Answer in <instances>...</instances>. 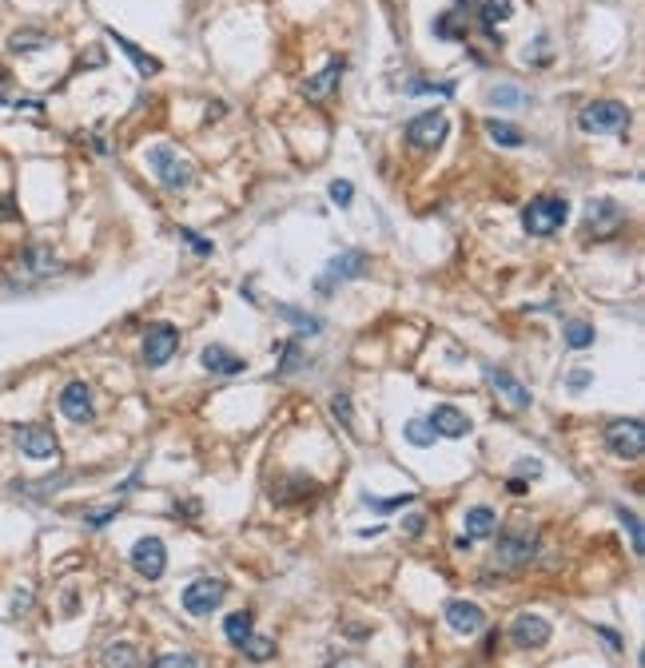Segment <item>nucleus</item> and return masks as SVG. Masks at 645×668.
<instances>
[{
	"label": "nucleus",
	"mask_w": 645,
	"mask_h": 668,
	"mask_svg": "<svg viewBox=\"0 0 645 668\" xmlns=\"http://www.w3.org/2000/svg\"><path fill=\"white\" fill-rule=\"evenodd\" d=\"M617 517H622V525L630 529V537H633V553L641 557L645 545H641V521H638V513H625V509H617Z\"/></svg>",
	"instance_id": "nucleus-37"
},
{
	"label": "nucleus",
	"mask_w": 645,
	"mask_h": 668,
	"mask_svg": "<svg viewBox=\"0 0 645 668\" xmlns=\"http://www.w3.org/2000/svg\"><path fill=\"white\" fill-rule=\"evenodd\" d=\"M566 346H574V350L593 346V327H590V322H566Z\"/></svg>",
	"instance_id": "nucleus-29"
},
{
	"label": "nucleus",
	"mask_w": 645,
	"mask_h": 668,
	"mask_svg": "<svg viewBox=\"0 0 645 668\" xmlns=\"http://www.w3.org/2000/svg\"><path fill=\"white\" fill-rule=\"evenodd\" d=\"M486 135L498 143V148H522V143H526L522 127L506 124V119H486Z\"/></svg>",
	"instance_id": "nucleus-23"
},
{
	"label": "nucleus",
	"mask_w": 645,
	"mask_h": 668,
	"mask_svg": "<svg viewBox=\"0 0 645 668\" xmlns=\"http://www.w3.org/2000/svg\"><path fill=\"white\" fill-rule=\"evenodd\" d=\"M590 379H593L590 371H574L570 379H566V387H570V390H585V387H590Z\"/></svg>",
	"instance_id": "nucleus-43"
},
{
	"label": "nucleus",
	"mask_w": 645,
	"mask_h": 668,
	"mask_svg": "<svg viewBox=\"0 0 645 668\" xmlns=\"http://www.w3.org/2000/svg\"><path fill=\"white\" fill-rule=\"evenodd\" d=\"M0 219H16V211H12V200H0Z\"/></svg>",
	"instance_id": "nucleus-47"
},
{
	"label": "nucleus",
	"mask_w": 645,
	"mask_h": 668,
	"mask_svg": "<svg viewBox=\"0 0 645 668\" xmlns=\"http://www.w3.org/2000/svg\"><path fill=\"white\" fill-rule=\"evenodd\" d=\"M339 76H343V60H331V64L322 68L319 76H311V80L303 84V92H307V100H327L331 92L339 88Z\"/></svg>",
	"instance_id": "nucleus-18"
},
{
	"label": "nucleus",
	"mask_w": 645,
	"mask_h": 668,
	"mask_svg": "<svg viewBox=\"0 0 645 668\" xmlns=\"http://www.w3.org/2000/svg\"><path fill=\"white\" fill-rule=\"evenodd\" d=\"M132 569L140 573V577L148 581H159L167 569V550L159 537H140V542L132 545Z\"/></svg>",
	"instance_id": "nucleus-8"
},
{
	"label": "nucleus",
	"mask_w": 645,
	"mask_h": 668,
	"mask_svg": "<svg viewBox=\"0 0 645 668\" xmlns=\"http://www.w3.org/2000/svg\"><path fill=\"white\" fill-rule=\"evenodd\" d=\"M606 445L614 458H625V461H638L641 450H645V430L638 418H625V422H614L606 430Z\"/></svg>",
	"instance_id": "nucleus-6"
},
{
	"label": "nucleus",
	"mask_w": 645,
	"mask_h": 668,
	"mask_svg": "<svg viewBox=\"0 0 645 668\" xmlns=\"http://www.w3.org/2000/svg\"><path fill=\"white\" fill-rule=\"evenodd\" d=\"M406 442L422 445V450H427V445H435V430H430V422H411V426H406Z\"/></svg>",
	"instance_id": "nucleus-33"
},
{
	"label": "nucleus",
	"mask_w": 645,
	"mask_h": 668,
	"mask_svg": "<svg viewBox=\"0 0 645 668\" xmlns=\"http://www.w3.org/2000/svg\"><path fill=\"white\" fill-rule=\"evenodd\" d=\"M224 597H227V585L224 581H211V577H200V581H192L188 589H184V609H188L192 616H211L224 605Z\"/></svg>",
	"instance_id": "nucleus-7"
},
{
	"label": "nucleus",
	"mask_w": 645,
	"mask_h": 668,
	"mask_svg": "<svg viewBox=\"0 0 645 668\" xmlns=\"http://www.w3.org/2000/svg\"><path fill=\"white\" fill-rule=\"evenodd\" d=\"M151 668H200V661L192 653H164L151 661Z\"/></svg>",
	"instance_id": "nucleus-32"
},
{
	"label": "nucleus",
	"mask_w": 645,
	"mask_h": 668,
	"mask_svg": "<svg viewBox=\"0 0 645 668\" xmlns=\"http://www.w3.org/2000/svg\"><path fill=\"white\" fill-rule=\"evenodd\" d=\"M534 557H538V525H534V521H514V525H506L502 537H498V550H494V569H502V573L526 569Z\"/></svg>",
	"instance_id": "nucleus-1"
},
{
	"label": "nucleus",
	"mask_w": 645,
	"mask_h": 668,
	"mask_svg": "<svg viewBox=\"0 0 645 668\" xmlns=\"http://www.w3.org/2000/svg\"><path fill=\"white\" fill-rule=\"evenodd\" d=\"M351 195H355V187L347 183V179H335V183H331V200H335L339 208H347V203H351Z\"/></svg>",
	"instance_id": "nucleus-40"
},
{
	"label": "nucleus",
	"mask_w": 645,
	"mask_h": 668,
	"mask_svg": "<svg viewBox=\"0 0 645 668\" xmlns=\"http://www.w3.org/2000/svg\"><path fill=\"white\" fill-rule=\"evenodd\" d=\"M176 350H180V330H176L172 322H156V327H148V334H143V363L164 366Z\"/></svg>",
	"instance_id": "nucleus-9"
},
{
	"label": "nucleus",
	"mask_w": 645,
	"mask_h": 668,
	"mask_svg": "<svg viewBox=\"0 0 645 668\" xmlns=\"http://www.w3.org/2000/svg\"><path fill=\"white\" fill-rule=\"evenodd\" d=\"M16 445H20L24 458H37V461L61 453V442H56V434L48 426H16Z\"/></svg>",
	"instance_id": "nucleus-10"
},
{
	"label": "nucleus",
	"mask_w": 645,
	"mask_h": 668,
	"mask_svg": "<svg viewBox=\"0 0 645 668\" xmlns=\"http://www.w3.org/2000/svg\"><path fill=\"white\" fill-rule=\"evenodd\" d=\"M518 474H522V477H542V466L534 458H522V461H518Z\"/></svg>",
	"instance_id": "nucleus-44"
},
{
	"label": "nucleus",
	"mask_w": 645,
	"mask_h": 668,
	"mask_svg": "<svg viewBox=\"0 0 645 668\" xmlns=\"http://www.w3.org/2000/svg\"><path fill=\"white\" fill-rule=\"evenodd\" d=\"M430 430L443 434V438H466L474 426L458 406H435V414H430Z\"/></svg>",
	"instance_id": "nucleus-16"
},
{
	"label": "nucleus",
	"mask_w": 645,
	"mask_h": 668,
	"mask_svg": "<svg viewBox=\"0 0 645 668\" xmlns=\"http://www.w3.org/2000/svg\"><path fill=\"white\" fill-rule=\"evenodd\" d=\"M148 167L156 171L159 187H167V191H188L195 183V171L188 159H180V151L167 148V143H156V148L148 151Z\"/></svg>",
	"instance_id": "nucleus-2"
},
{
	"label": "nucleus",
	"mask_w": 645,
	"mask_h": 668,
	"mask_svg": "<svg viewBox=\"0 0 645 668\" xmlns=\"http://www.w3.org/2000/svg\"><path fill=\"white\" fill-rule=\"evenodd\" d=\"M108 37L116 40V48H120V53L132 60V64H135V72H140V76H156V72H159V60H156V56H148L140 45H132L128 37H120V32H116V29H108Z\"/></svg>",
	"instance_id": "nucleus-19"
},
{
	"label": "nucleus",
	"mask_w": 645,
	"mask_h": 668,
	"mask_svg": "<svg viewBox=\"0 0 645 668\" xmlns=\"http://www.w3.org/2000/svg\"><path fill=\"white\" fill-rule=\"evenodd\" d=\"M140 664V656H135V648L132 645H108L104 648V668H135Z\"/></svg>",
	"instance_id": "nucleus-27"
},
{
	"label": "nucleus",
	"mask_w": 645,
	"mask_h": 668,
	"mask_svg": "<svg viewBox=\"0 0 645 668\" xmlns=\"http://www.w3.org/2000/svg\"><path fill=\"white\" fill-rule=\"evenodd\" d=\"M622 219H625V211L617 208L614 200H598V203H590V231H598V235H609V231H614Z\"/></svg>",
	"instance_id": "nucleus-21"
},
{
	"label": "nucleus",
	"mask_w": 645,
	"mask_h": 668,
	"mask_svg": "<svg viewBox=\"0 0 645 668\" xmlns=\"http://www.w3.org/2000/svg\"><path fill=\"white\" fill-rule=\"evenodd\" d=\"M224 632H227V640H232L235 648H243V645H248V637H251V613H232L224 621Z\"/></svg>",
	"instance_id": "nucleus-25"
},
{
	"label": "nucleus",
	"mask_w": 645,
	"mask_h": 668,
	"mask_svg": "<svg viewBox=\"0 0 645 668\" xmlns=\"http://www.w3.org/2000/svg\"><path fill=\"white\" fill-rule=\"evenodd\" d=\"M458 20H462V16H454V12L438 16V20H435V37H443V40H466V29Z\"/></svg>",
	"instance_id": "nucleus-30"
},
{
	"label": "nucleus",
	"mask_w": 645,
	"mask_h": 668,
	"mask_svg": "<svg viewBox=\"0 0 645 668\" xmlns=\"http://www.w3.org/2000/svg\"><path fill=\"white\" fill-rule=\"evenodd\" d=\"M411 92H435V88H430V84H411ZM438 92H443V96H451L454 84H446V88H438Z\"/></svg>",
	"instance_id": "nucleus-45"
},
{
	"label": "nucleus",
	"mask_w": 645,
	"mask_h": 668,
	"mask_svg": "<svg viewBox=\"0 0 645 668\" xmlns=\"http://www.w3.org/2000/svg\"><path fill=\"white\" fill-rule=\"evenodd\" d=\"M403 529H406V534H411V537H419L422 529H427V517H422V513H411V517L403 521Z\"/></svg>",
	"instance_id": "nucleus-42"
},
{
	"label": "nucleus",
	"mask_w": 645,
	"mask_h": 668,
	"mask_svg": "<svg viewBox=\"0 0 645 668\" xmlns=\"http://www.w3.org/2000/svg\"><path fill=\"white\" fill-rule=\"evenodd\" d=\"M180 239H184V243H188V247H192V251H195V255H211V251H216V247H211V243H208V239H203V235H200V231H188V227H180Z\"/></svg>",
	"instance_id": "nucleus-38"
},
{
	"label": "nucleus",
	"mask_w": 645,
	"mask_h": 668,
	"mask_svg": "<svg viewBox=\"0 0 645 668\" xmlns=\"http://www.w3.org/2000/svg\"><path fill=\"white\" fill-rule=\"evenodd\" d=\"M243 653H248L256 664H263V661H271V656H275V640H271V637H248Z\"/></svg>",
	"instance_id": "nucleus-31"
},
{
	"label": "nucleus",
	"mask_w": 645,
	"mask_h": 668,
	"mask_svg": "<svg viewBox=\"0 0 645 668\" xmlns=\"http://www.w3.org/2000/svg\"><path fill=\"white\" fill-rule=\"evenodd\" d=\"M578 127L582 132H625L630 127V108L622 104V100H593V104H585L578 111Z\"/></svg>",
	"instance_id": "nucleus-4"
},
{
	"label": "nucleus",
	"mask_w": 645,
	"mask_h": 668,
	"mask_svg": "<svg viewBox=\"0 0 645 668\" xmlns=\"http://www.w3.org/2000/svg\"><path fill=\"white\" fill-rule=\"evenodd\" d=\"M510 640H514V648H542L550 640V621L546 616H538V613H518L514 616V624H510Z\"/></svg>",
	"instance_id": "nucleus-11"
},
{
	"label": "nucleus",
	"mask_w": 645,
	"mask_h": 668,
	"mask_svg": "<svg viewBox=\"0 0 645 668\" xmlns=\"http://www.w3.org/2000/svg\"><path fill=\"white\" fill-rule=\"evenodd\" d=\"M411 501H414V493H395V498H387V501H371V498H367V505H371V509H379V513L403 509V505H411Z\"/></svg>",
	"instance_id": "nucleus-39"
},
{
	"label": "nucleus",
	"mask_w": 645,
	"mask_h": 668,
	"mask_svg": "<svg viewBox=\"0 0 645 668\" xmlns=\"http://www.w3.org/2000/svg\"><path fill=\"white\" fill-rule=\"evenodd\" d=\"M510 12H514V0H482V4H478V20H482V29H486V37H490V40H498V48H502V37H494V24L510 20Z\"/></svg>",
	"instance_id": "nucleus-20"
},
{
	"label": "nucleus",
	"mask_w": 645,
	"mask_h": 668,
	"mask_svg": "<svg viewBox=\"0 0 645 668\" xmlns=\"http://www.w3.org/2000/svg\"><path fill=\"white\" fill-rule=\"evenodd\" d=\"M275 314L279 319H287V322H295L303 334H319L322 330V322L315 319V314H307V311H295V306H287V303H279L275 306Z\"/></svg>",
	"instance_id": "nucleus-26"
},
{
	"label": "nucleus",
	"mask_w": 645,
	"mask_h": 668,
	"mask_svg": "<svg viewBox=\"0 0 645 668\" xmlns=\"http://www.w3.org/2000/svg\"><path fill=\"white\" fill-rule=\"evenodd\" d=\"M566 219H570V203L558 200V195H538V200H530L522 211V227L530 231V235H554Z\"/></svg>",
	"instance_id": "nucleus-3"
},
{
	"label": "nucleus",
	"mask_w": 645,
	"mask_h": 668,
	"mask_svg": "<svg viewBox=\"0 0 645 668\" xmlns=\"http://www.w3.org/2000/svg\"><path fill=\"white\" fill-rule=\"evenodd\" d=\"M526 100V92H518V88H490V104H502V108H514V104H522Z\"/></svg>",
	"instance_id": "nucleus-35"
},
{
	"label": "nucleus",
	"mask_w": 645,
	"mask_h": 668,
	"mask_svg": "<svg viewBox=\"0 0 645 668\" xmlns=\"http://www.w3.org/2000/svg\"><path fill=\"white\" fill-rule=\"evenodd\" d=\"M331 414L343 422V430H355V414H351V398H347V394H335V402H331Z\"/></svg>",
	"instance_id": "nucleus-34"
},
{
	"label": "nucleus",
	"mask_w": 645,
	"mask_h": 668,
	"mask_svg": "<svg viewBox=\"0 0 645 668\" xmlns=\"http://www.w3.org/2000/svg\"><path fill=\"white\" fill-rule=\"evenodd\" d=\"M45 45H48V37L37 29H24V32H12V37H8V48H12V53H37V48H45Z\"/></svg>",
	"instance_id": "nucleus-28"
},
{
	"label": "nucleus",
	"mask_w": 645,
	"mask_h": 668,
	"mask_svg": "<svg viewBox=\"0 0 645 668\" xmlns=\"http://www.w3.org/2000/svg\"><path fill=\"white\" fill-rule=\"evenodd\" d=\"M116 513H120V505H108V509H88V513H84V525L104 529L108 521H116Z\"/></svg>",
	"instance_id": "nucleus-36"
},
{
	"label": "nucleus",
	"mask_w": 645,
	"mask_h": 668,
	"mask_svg": "<svg viewBox=\"0 0 645 668\" xmlns=\"http://www.w3.org/2000/svg\"><path fill=\"white\" fill-rule=\"evenodd\" d=\"M446 132H451V119H446V111H422V116H414L411 124H406V143H411L414 151H435L438 143L446 140Z\"/></svg>",
	"instance_id": "nucleus-5"
},
{
	"label": "nucleus",
	"mask_w": 645,
	"mask_h": 668,
	"mask_svg": "<svg viewBox=\"0 0 645 668\" xmlns=\"http://www.w3.org/2000/svg\"><path fill=\"white\" fill-rule=\"evenodd\" d=\"M200 363H203V371H208V374H224V379H232V374H243V371H248V363H243L240 354H232L227 346H219V342L203 346Z\"/></svg>",
	"instance_id": "nucleus-15"
},
{
	"label": "nucleus",
	"mask_w": 645,
	"mask_h": 668,
	"mask_svg": "<svg viewBox=\"0 0 645 668\" xmlns=\"http://www.w3.org/2000/svg\"><path fill=\"white\" fill-rule=\"evenodd\" d=\"M299 363H303V354H299V346H283V374H291V371H299Z\"/></svg>",
	"instance_id": "nucleus-41"
},
{
	"label": "nucleus",
	"mask_w": 645,
	"mask_h": 668,
	"mask_svg": "<svg viewBox=\"0 0 645 668\" xmlns=\"http://www.w3.org/2000/svg\"><path fill=\"white\" fill-rule=\"evenodd\" d=\"M498 529V513L490 509V505H474V509H466V537L470 542H478V537H494Z\"/></svg>",
	"instance_id": "nucleus-22"
},
{
	"label": "nucleus",
	"mask_w": 645,
	"mask_h": 668,
	"mask_svg": "<svg viewBox=\"0 0 645 668\" xmlns=\"http://www.w3.org/2000/svg\"><path fill=\"white\" fill-rule=\"evenodd\" d=\"M486 382H490V387H494L498 394H502V398L510 402L514 410H526V406L534 402V398H530V390H526L522 382H518L514 374H506V371H494V366H486Z\"/></svg>",
	"instance_id": "nucleus-17"
},
{
	"label": "nucleus",
	"mask_w": 645,
	"mask_h": 668,
	"mask_svg": "<svg viewBox=\"0 0 645 668\" xmlns=\"http://www.w3.org/2000/svg\"><path fill=\"white\" fill-rule=\"evenodd\" d=\"M506 490H510L514 498H522V493H526V482H518V477H510V482H506Z\"/></svg>",
	"instance_id": "nucleus-46"
},
{
	"label": "nucleus",
	"mask_w": 645,
	"mask_h": 668,
	"mask_svg": "<svg viewBox=\"0 0 645 668\" xmlns=\"http://www.w3.org/2000/svg\"><path fill=\"white\" fill-rule=\"evenodd\" d=\"M61 414L76 426H88L96 418V406H92V390L84 382H68L61 390Z\"/></svg>",
	"instance_id": "nucleus-12"
},
{
	"label": "nucleus",
	"mask_w": 645,
	"mask_h": 668,
	"mask_svg": "<svg viewBox=\"0 0 645 668\" xmlns=\"http://www.w3.org/2000/svg\"><path fill=\"white\" fill-rule=\"evenodd\" d=\"M470 545H474V542L462 534V537H458V542H454V550H458V553H470Z\"/></svg>",
	"instance_id": "nucleus-48"
},
{
	"label": "nucleus",
	"mask_w": 645,
	"mask_h": 668,
	"mask_svg": "<svg viewBox=\"0 0 645 668\" xmlns=\"http://www.w3.org/2000/svg\"><path fill=\"white\" fill-rule=\"evenodd\" d=\"M363 267H367V255H363V251H347V255H339V259H331L327 275L319 279V290L327 295V290H335V282H351V279H359V275H363Z\"/></svg>",
	"instance_id": "nucleus-14"
},
{
	"label": "nucleus",
	"mask_w": 645,
	"mask_h": 668,
	"mask_svg": "<svg viewBox=\"0 0 645 668\" xmlns=\"http://www.w3.org/2000/svg\"><path fill=\"white\" fill-rule=\"evenodd\" d=\"M24 267H29V275H56V255L48 251V247H29L24 251Z\"/></svg>",
	"instance_id": "nucleus-24"
},
{
	"label": "nucleus",
	"mask_w": 645,
	"mask_h": 668,
	"mask_svg": "<svg viewBox=\"0 0 645 668\" xmlns=\"http://www.w3.org/2000/svg\"><path fill=\"white\" fill-rule=\"evenodd\" d=\"M443 621L451 624L458 637H474V632L486 629V613H482L474 601H451L443 609Z\"/></svg>",
	"instance_id": "nucleus-13"
}]
</instances>
